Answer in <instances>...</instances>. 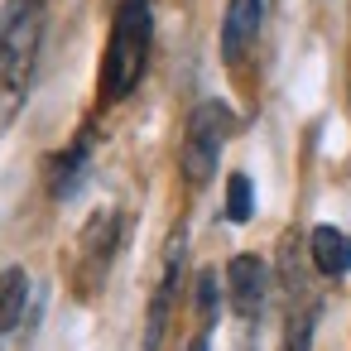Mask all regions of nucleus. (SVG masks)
Segmentation results:
<instances>
[{"label": "nucleus", "mask_w": 351, "mask_h": 351, "mask_svg": "<svg viewBox=\"0 0 351 351\" xmlns=\"http://www.w3.org/2000/svg\"><path fill=\"white\" fill-rule=\"evenodd\" d=\"M149 39H154L149 0H121L116 25H111V44H106V58H101V92H106V101H121V97H130L140 87L145 63H149Z\"/></svg>", "instance_id": "1"}, {"label": "nucleus", "mask_w": 351, "mask_h": 351, "mask_svg": "<svg viewBox=\"0 0 351 351\" xmlns=\"http://www.w3.org/2000/svg\"><path fill=\"white\" fill-rule=\"evenodd\" d=\"M236 135V116L221 101H202L188 116V135H183V178L193 188H202L217 173V159L226 149V140Z\"/></svg>", "instance_id": "2"}, {"label": "nucleus", "mask_w": 351, "mask_h": 351, "mask_svg": "<svg viewBox=\"0 0 351 351\" xmlns=\"http://www.w3.org/2000/svg\"><path fill=\"white\" fill-rule=\"evenodd\" d=\"M178 269H183V231H173L169 245H164V274H159L154 298H149V313H145V341H140V351H159V341H164L169 308H173V289H178Z\"/></svg>", "instance_id": "3"}, {"label": "nucleus", "mask_w": 351, "mask_h": 351, "mask_svg": "<svg viewBox=\"0 0 351 351\" xmlns=\"http://www.w3.org/2000/svg\"><path fill=\"white\" fill-rule=\"evenodd\" d=\"M265 25V0H226V20H221V58L241 63L250 44L260 39Z\"/></svg>", "instance_id": "4"}, {"label": "nucleus", "mask_w": 351, "mask_h": 351, "mask_svg": "<svg viewBox=\"0 0 351 351\" xmlns=\"http://www.w3.org/2000/svg\"><path fill=\"white\" fill-rule=\"evenodd\" d=\"M116 236H121V217L116 212H101V217H92V226L82 231V289L92 293L97 289V279L106 274V265H111V255H116Z\"/></svg>", "instance_id": "5"}, {"label": "nucleus", "mask_w": 351, "mask_h": 351, "mask_svg": "<svg viewBox=\"0 0 351 351\" xmlns=\"http://www.w3.org/2000/svg\"><path fill=\"white\" fill-rule=\"evenodd\" d=\"M265 289H269V274L255 255H236L226 265V293H231V308L241 317H255L265 308Z\"/></svg>", "instance_id": "6"}, {"label": "nucleus", "mask_w": 351, "mask_h": 351, "mask_svg": "<svg viewBox=\"0 0 351 351\" xmlns=\"http://www.w3.org/2000/svg\"><path fill=\"white\" fill-rule=\"evenodd\" d=\"M308 245H313V265L322 269V274H351V236L346 231H337V226H313V236H308Z\"/></svg>", "instance_id": "7"}, {"label": "nucleus", "mask_w": 351, "mask_h": 351, "mask_svg": "<svg viewBox=\"0 0 351 351\" xmlns=\"http://www.w3.org/2000/svg\"><path fill=\"white\" fill-rule=\"evenodd\" d=\"M25 308H29V274H25L20 265L0 269V337L20 327Z\"/></svg>", "instance_id": "8"}, {"label": "nucleus", "mask_w": 351, "mask_h": 351, "mask_svg": "<svg viewBox=\"0 0 351 351\" xmlns=\"http://www.w3.org/2000/svg\"><path fill=\"white\" fill-rule=\"evenodd\" d=\"M82 169H87V140H82L77 149H68V154L58 159V178H53V193H58V197L77 193V183H82Z\"/></svg>", "instance_id": "9"}, {"label": "nucleus", "mask_w": 351, "mask_h": 351, "mask_svg": "<svg viewBox=\"0 0 351 351\" xmlns=\"http://www.w3.org/2000/svg\"><path fill=\"white\" fill-rule=\"evenodd\" d=\"M250 212H255L250 178H245V173H231V178H226V217L241 226V221H250Z\"/></svg>", "instance_id": "10"}, {"label": "nucleus", "mask_w": 351, "mask_h": 351, "mask_svg": "<svg viewBox=\"0 0 351 351\" xmlns=\"http://www.w3.org/2000/svg\"><path fill=\"white\" fill-rule=\"evenodd\" d=\"M217 298H221V289H217V269H202V274H197V308H202L207 322H212V313H217Z\"/></svg>", "instance_id": "11"}, {"label": "nucleus", "mask_w": 351, "mask_h": 351, "mask_svg": "<svg viewBox=\"0 0 351 351\" xmlns=\"http://www.w3.org/2000/svg\"><path fill=\"white\" fill-rule=\"evenodd\" d=\"M188 351H212V337H207V332H197V337H193V346H188Z\"/></svg>", "instance_id": "12"}]
</instances>
